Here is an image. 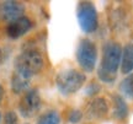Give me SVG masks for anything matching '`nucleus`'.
Wrapping results in <instances>:
<instances>
[{
    "label": "nucleus",
    "mask_w": 133,
    "mask_h": 124,
    "mask_svg": "<svg viewBox=\"0 0 133 124\" xmlns=\"http://www.w3.org/2000/svg\"><path fill=\"white\" fill-rule=\"evenodd\" d=\"M122 47L118 42L109 41L104 44L102 58L100 63L97 76L101 81L106 84H112L117 77V70L121 67Z\"/></svg>",
    "instance_id": "nucleus-1"
},
{
    "label": "nucleus",
    "mask_w": 133,
    "mask_h": 124,
    "mask_svg": "<svg viewBox=\"0 0 133 124\" xmlns=\"http://www.w3.org/2000/svg\"><path fill=\"white\" fill-rule=\"evenodd\" d=\"M44 65L42 54L37 49H26L15 59L14 72L31 80L35 75L41 72Z\"/></svg>",
    "instance_id": "nucleus-2"
},
{
    "label": "nucleus",
    "mask_w": 133,
    "mask_h": 124,
    "mask_svg": "<svg viewBox=\"0 0 133 124\" xmlns=\"http://www.w3.org/2000/svg\"><path fill=\"white\" fill-rule=\"evenodd\" d=\"M86 81V76L75 69H64L58 72L56 77V85L58 91L64 96L75 93L83 87Z\"/></svg>",
    "instance_id": "nucleus-3"
},
{
    "label": "nucleus",
    "mask_w": 133,
    "mask_h": 124,
    "mask_svg": "<svg viewBox=\"0 0 133 124\" xmlns=\"http://www.w3.org/2000/svg\"><path fill=\"white\" fill-rule=\"evenodd\" d=\"M76 60L84 71H94L97 60V49L95 43L88 38L81 39L76 48Z\"/></svg>",
    "instance_id": "nucleus-4"
},
{
    "label": "nucleus",
    "mask_w": 133,
    "mask_h": 124,
    "mask_svg": "<svg viewBox=\"0 0 133 124\" xmlns=\"http://www.w3.org/2000/svg\"><path fill=\"white\" fill-rule=\"evenodd\" d=\"M78 21L80 25L81 30L85 33H92L97 28V11L95 6L89 1H83L79 4L76 10Z\"/></svg>",
    "instance_id": "nucleus-5"
},
{
    "label": "nucleus",
    "mask_w": 133,
    "mask_h": 124,
    "mask_svg": "<svg viewBox=\"0 0 133 124\" xmlns=\"http://www.w3.org/2000/svg\"><path fill=\"white\" fill-rule=\"evenodd\" d=\"M41 96L36 89L26 91L19 103V112L24 118H32L41 108Z\"/></svg>",
    "instance_id": "nucleus-6"
},
{
    "label": "nucleus",
    "mask_w": 133,
    "mask_h": 124,
    "mask_svg": "<svg viewBox=\"0 0 133 124\" xmlns=\"http://www.w3.org/2000/svg\"><path fill=\"white\" fill-rule=\"evenodd\" d=\"M25 14V6L19 1H4L0 5V19L12 22L15 20L22 17Z\"/></svg>",
    "instance_id": "nucleus-7"
},
{
    "label": "nucleus",
    "mask_w": 133,
    "mask_h": 124,
    "mask_svg": "<svg viewBox=\"0 0 133 124\" xmlns=\"http://www.w3.org/2000/svg\"><path fill=\"white\" fill-rule=\"evenodd\" d=\"M31 28H32L31 20L27 16H22L12 22H9V25L6 26V34L11 39H17L27 33Z\"/></svg>",
    "instance_id": "nucleus-8"
},
{
    "label": "nucleus",
    "mask_w": 133,
    "mask_h": 124,
    "mask_svg": "<svg viewBox=\"0 0 133 124\" xmlns=\"http://www.w3.org/2000/svg\"><path fill=\"white\" fill-rule=\"evenodd\" d=\"M109 113L107 101L101 97H96L90 102L88 108V117L91 119H101Z\"/></svg>",
    "instance_id": "nucleus-9"
},
{
    "label": "nucleus",
    "mask_w": 133,
    "mask_h": 124,
    "mask_svg": "<svg viewBox=\"0 0 133 124\" xmlns=\"http://www.w3.org/2000/svg\"><path fill=\"white\" fill-rule=\"evenodd\" d=\"M114 102V117L117 120H124L128 117L129 110L124 98L121 95H112Z\"/></svg>",
    "instance_id": "nucleus-10"
},
{
    "label": "nucleus",
    "mask_w": 133,
    "mask_h": 124,
    "mask_svg": "<svg viewBox=\"0 0 133 124\" xmlns=\"http://www.w3.org/2000/svg\"><path fill=\"white\" fill-rule=\"evenodd\" d=\"M133 71V44H127L122 49L121 58V72L123 75H129Z\"/></svg>",
    "instance_id": "nucleus-11"
},
{
    "label": "nucleus",
    "mask_w": 133,
    "mask_h": 124,
    "mask_svg": "<svg viewBox=\"0 0 133 124\" xmlns=\"http://www.w3.org/2000/svg\"><path fill=\"white\" fill-rule=\"evenodd\" d=\"M30 81L31 80L14 72L12 76H11V90L14 91L15 93H22V92H25V91L27 90V87L30 85Z\"/></svg>",
    "instance_id": "nucleus-12"
},
{
    "label": "nucleus",
    "mask_w": 133,
    "mask_h": 124,
    "mask_svg": "<svg viewBox=\"0 0 133 124\" xmlns=\"http://www.w3.org/2000/svg\"><path fill=\"white\" fill-rule=\"evenodd\" d=\"M119 90L122 92V95L128 98L133 100V74H129L124 77L119 84Z\"/></svg>",
    "instance_id": "nucleus-13"
},
{
    "label": "nucleus",
    "mask_w": 133,
    "mask_h": 124,
    "mask_svg": "<svg viewBox=\"0 0 133 124\" xmlns=\"http://www.w3.org/2000/svg\"><path fill=\"white\" fill-rule=\"evenodd\" d=\"M37 124H61V117L56 111H48L38 117Z\"/></svg>",
    "instance_id": "nucleus-14"
},
{
    "label": "nucleus",
    "mask_w": 133,
    "mask_h": 124,
    "mask_svg": "<svg viewBox=\"0 0 133 124\" xmlns=\"http://www.w3.org/2000/svg\"><path fill=\"white\" fill-rule=\"evenodd\" d=\"M100 92V85L96 81H91L85 87V93L88 96H95Z\"/></svg>",
    "instance_id": "nucleus-15"
},
{
    "label": "nucleus",
    "mask_w": 133,
    "mask_h": 124,
    "mask_svg": "<svg viewBox=\"0 0 133 124\" xmlns=\"http://www.w3.org/2000/svg\"><path fill=\"white\" fill-rule=\"evenodd\" d=\"M83 118V112L79 110H73L69 113V117H68V120H69V123L71 124H76L79 123Z\"/></svg>",
    "instance_id": "nucleus-16"
},
{
    "label": "nucleus",
    "mask_w": 133,
    "mask_h": 124,
    "mask_svg": "<svg viewBox=\"0 0 133 124\" xmlns=\"http://www.w3.org/2000/svg\"><path fill=\"white\" fill-rule=\"evenodd\" d=\"M4 122L5 124H19V119H17V115L15 112L10 111L5 114V118H4Z\"/></svg>",
    "instance_id": "nucleus-17"
},
{
    "label": "nucleus",
    "mask_w": 133,
    "mask_h": 124,
    "mask_svg": "<svg viewBox=\"0 0 133 124\" xmlns=\"http://www.w3.org/2000/svg\"><path fill=\"white\" fill-rule=\"evenodd\" d=\"M3 98H4V89H3V86L0 85V102L3 101Z\"/></svg>",
    "instance_id": "nucleus-18"
},
{
    "label": "nucleus",
    "mask_w": 133,
    "mask_h": 124,
    "mask_svg": "<svg viewBox=\"0 0 133 124\" xmlns=\"http://www.w3.org/2000/svg\"><path fill=\"white\" fill-rule=\"evenodd\" d=\"M1 62H3V52L0 49V65H1Z\"/></svg>",
    "instance_id": "nucleus-19"
},
{
    "label": "nucleus",
    "mask_w": 133,
    "mask_h": 124,
    "mask_svg": "<svg viewBox=\"0 0 133 124\" xmlns=\"http://www.w3.org/2000/svg\"><path fill=\"white\" fill-rule=\"evenodd\" d=\"M0 120H1V113H0Z\"/></svg>",
    "instance_id": "nucleus-20"
}]
</instances>
